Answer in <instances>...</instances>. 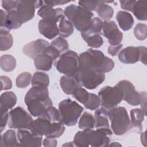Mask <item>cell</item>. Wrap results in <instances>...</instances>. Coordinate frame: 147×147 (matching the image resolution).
I'll return each instance as SVG.
<instances>
[{
    "instance_id": "obj_1",
    "label": "cell",
    "mask_w": 147,
    "mask_h": 147,
    "mask_svg": "<svg viewBox=\"0 0 147 147\" xmlns=\"http://www.w3.org/2000/svg\"><path fill=\"white\" fill-rule=\"evenodd\" d=\"M79 63V67H89L103 73L111 71L114 67L112 59L105 56L102 52L92 48L80 54Z\"/></svg>"
},
{
    "instance_id": "obj_2",
    "label": "cell",
    "mask_w": 147,
    "mask_h": 147,
    "mask_svg": "<svg viewBox=\"0 0 147 147\" xmlns=\"http://www.w3.org/2000/svg\"><path fill=\"white\" fill-rule=\"evenodd\" d=\"M29 130L37 136L56 138L63 134L65 127L61 122H52L42 117H39L33 121Z\"/></svg>"
},
{
    "instance_id": "obj_3",
    "label": "cell",
    "mask_w": 147,
    "mask_h": 147,
    "mask_svg": "<svg viewBox=\"0 0 147 147\" xmlns=\"http://www.w3.org/2000/svg\"><path fill=\"white\" fill-rule=\"evenodd\" d=\"M65 16L68 20L79 30L84 32L90 26L94 14L80 6L70 5L64 10Z\"/></svg>"
},
{
    "instance_id": "obj_4",
    "label": "cell",
    "mask_w": 147,
    "mask_h": 147,
    "mask_svg": "<svg viewBox=\"0 0 147 147\" xmlns=\"http://www.w3.org/2000/svg\"><path fill=\"white\" fill-rule=\"evenodd\" d=\"M84 109L76 102L66 99L59 104L60 121L64 125L71 126L75 125Z\"/></svg>"
},
{
    "instance_id": "obj_5",
    "label": "cell",
    "mask_w": 147,
    "mask_h": 147,
    "mask_svg": "<svg viewBox=\"0 0 147 147\" xmlns=\"http://www.w3.org/2000/svg\"><path fill=\"white\" fill-rule=\"evenodd\" d=\"M108 117L114 133L121 136L130 129V121L126 109L123 107H115L108 110Z\"/></svg>"
},
{
    "instance_id": "obj_6",
    "label": "cell",
    "mask_w": 147,
    "mask_h": 147,
    "mask_svg": "<svg viewBox=\"0 0 147 147\" xmlns=\"http://www.w3.org/2000/svg\"><path fill=\"white\" fill-rule=\"evenodd\" d=\"M74 76L80 85L89 90L95 88L105 79V73L89 67H79Z\"/></svg>"
},
{
    "instance_id": "obj_7",
    "label": "cell",
    "mask_w": 147,
    "mask_h": 147,
    "mask_svg": "<svg viewBox=\"0 0 147 147\" xmlns=\"http://www.w3.org/2000/svg\"><path fill=\"white\" fill-rule=\"evenodd\" d=\"M54 65L59 72L65 75L74 76L79 66V56L73 51H67L59 57Z\"/></svg>"
},
{
    "instance_id": "obj_8",
    "label": "cell",
    "mask_w": 147,
    "mask_h": 147,
    "mask_svg": "<svg viewBox=\"0 0 147 147\" xmlns=\"http://www.w3.org/2000/svg\"><path fill=\"white\" fill-rule=\"evenodd\" d=\"M33 120L32 116L21 107L10 111L7 125L11 129L29 130Z\"/></svg>"
},
{
    "instance_id": "obj_9",
    "label": "cell",
    "mask_w": 147,
    "mask_h": 147,
    "mask_svg": "<svg viewBox=\"0 0 147 147\" xmlns=\"http://www.w3.org/2000/svg\"><path fill=\"white\" fill-rule=\"evenodd\" d=\"M98 96L100 100L102 107L107 110L116 107L122 100V94L121 89L117 86H106L100 90Z\"/></svg>"
},
{
    "instance_id": "obj_10",
    "label": "cell",
    "mask_w": 147,
    "mask_h": 147,
    "mask_svg": "<svg viewBox=\"0 0 147 147\" xmlns=\"http://www.w3.org/2000/svg\"><path fill=\"white\" fill-rule=\"evenodd\" d=\"M43 5V1H18L16 10L24 24L33 18L35 9Z\"/></svg>"
},
{
    "instance_id": "obj_11",
    "label": "cell",
    "mask_w": 147,
    "mask_h": 147,
    "mask_svg": "<svg viewBox=\"0 0 147 147\" xmlns=\"http://www.w3.org/2000/svg\"><path fill=\"white\" fill-rule=\"evenodd\" d=\"M121 90L122 99L132 106H137L140 103L141 94L138 92L133 84L127 80L119 81L117 84Z\"/></svg>"
},
{
    "instance_id": "obj_12",
    "label": "cell",
    "mask_w": 147,
    "mask_h": 147,
    "mask_svg": "<svg viewBox=\"0 0 147 147\" xmlns=\"http://www.w3.org/2000/svg\"><path fill=\"white\" fill-rule=\"evenodd\" d=\"M103 23V35L107 38L109 43L111 45L120 44L123 38V34L118 29L115 22L108 21Z\"/></svg>"
},
{
    "instance_id": "obj_13",
    "label": "cell",
    "mask_w": 147,
    "mask_h": 147,
    "mask_svg": "<svg viewBox=\"0 0 147 147\" xmlns=\"http://www.w3.org/2000/svg\"><path fill=\"white\" fill-rule=\"evenodd\" d=\"M37 14L45 21L57 23L65 17L64 11L61 8L53 9V7L44 3L37 11Z\"/></svg>"
},
{
    "instance_id": "obj_14",
    "label": "cell",
    "mask_w": 147,
    "mask_h": 147,
    "mask_svg": "<svg viewBox=\"0 0 147 147\" xmlns=\"http://www.w3.org/2000/svg\"><path fill=\"white\" fill-rule=\"evenodd\" d=\"M17 138L21 146H41L42 137L32 133L26 129H18Z\"/></svg>"
},
{
    "instance_id": "obj_15",
    "label": "cell",
    "mask_w": 147,
    "mask_h": 147,
    "mask_svg": "<svg viewBox=\"0 0 147 147\" xmlns=\"http://www.w3.org/2000/svg\"><path fill=\"white\" fill-rule=\"evenodd\" d=\"M49 45V43L44 39H37L31 41L23 47L24 53L31 59H34L37 56L43 53L45 49Z\"/></svg>"
},
{
    "instance_id": "obj_16",
    "label": "cell",
    "mask_w": 147,
    "mask_h": 147,
    "mask_svg": "<svg viewBox=\"0 0 147 147\" xmlns=\"http://www.w3.org/2000/svg\"><path fill=\"white\" fill-rule=\"evenodd\" d=\"M90 145L92 147H104L109 146L110 138L109 136H111L108 132L96 129L88 130Z\"/></svg>"
},
{
    "instance_id": "obj_17",
    "label": "cell",
    "mask_w": 147,
    "mask_h": 147,
    "mask_svg": "<svg viewBox=\"0 0 147 147\" xmlns=\"http://www.w3.org/2000/svg\"><path fill=\"white\" fill-rule=\"evenodd\" d=\"M29 113L33 117H41L46 109L53 105L50 98L46 99H33L25 102Z\"/></svg>"
},
{
    "instance_id": "obj_18",
    "label": "cell",
    "mask_w": 147,
    "mask_h": 147,
    "mask_svg": "<svg viewBox=\"0 0 147 147\" xmlns=\"http://www.w3.org/2000/svg\"><path fill=\"white\" fill-rule=\"evenodd\" d=\"M94 127L96 129L103 130L108 132L111 135L112 131L110 129L108 121V111L107 109L101 107L96 109L94 114Z\"/></svg>"
},
{
    "instance_id": "obj_19",
    "label": "cell",
    "mask_w": 147,
    "mask_h": 147,
    "mask_svg": "<svg viewBox=\"0 0 147 147\" xmlns=\"http://www.w3.org/2000/svg\"><path fill=\"white\" fill-rule=\"evenodd\" d=\"M119 60L125 64H134L140 59V51L138 47H127L118 54Z\"/></svg>"
},
{
    "instance_id": "obj_20",
    "label": "cell",
    "mask_w": 147,
    "mask_h": 147,
    "mask_svg": "<svg viewBox=\"0 0 147 147\" xmlns=\"http://www.w3.org/2000/svg\"><path fill=\"white\" fill-rule=\"evenodd\" d=\"M38 27L40 33L49 40L57 36L59 33L57 23L49 22L42 19L40 20Z\"/></svg>"
},
{
    "instance_id": "obj_21",
    "label": "cell",
    "mask_w": 147,
    "mask_h": 147,
    "mask_svg": "<svg viewBox=\"0 0 147 147\" xmlns=\"http://www.w3.org/2000/svg\"><path fill=\"white\" fill-rule=\"evenodd\" d=\"M60 84L63 92L67 95H72L76 88L80 87V83L75 76L64 75L61 76Z\"/></svg>"
},
{
    "instance_id": "obj_22",
    "label": "cell",
    "mask_w": 147,
    "mask_h": 147,
    "mask_svg": "<svg viewBox=\"0 0 147 147\" xmlns=\"http://www.w3.org/2000/svg\"><path fill=\"white\" fill-rule=\"evenodd\" d=\"M22 24L17 10H15L7 12L5 20L1 25V27L10 31V30L18 29L21 26Z\"/></svg>"
},
{
    "instance_id": "obj_23",
    "label": "cell",
    "mask_w": 147,
    "mask_h": 147,
    "mask_svg": "<svg viewBox=\"0 0 147 147\" xmlns=\"http://www.w3.org/2000/svg\"><path fill=\"white\" fill-rule=\"evenodd\" d=\"M49 98V92L46 87H32L25 96V102L33 99H46Z\"/></svg>"
},
{
    "instance_id": "obj_24",
    "label": "cell",
    "mask_w": 147,
    "mask_h": 147,
    "mask_svg": "<svg viewBox=\"0 0 147 147\" xmlns=\"http://www.w3.org/2000/svg\"><path fill=\"white\" fill-rule=\"evenodd\" d=\"M131 119L130 129H135L138 133L142 130V122L144 119L145 114L142 110L140 109H134L130 110Z\"/></svg>"
},
{
    "instance_id": "obj_25",
    "label": "cell",
    "mask_w": 147,
    "mask_h": 147,
    "mask_svg": "<svg viewBox=\"0 0 147 147\" xmlns=\"http://www.w3.org/2000/svg\"><path fill=\"white\" fill-rule=\"evenodd\" d=\"M116 18L119 27L124 31L130 30L134 24V19L133 16L131 14L126 11H118L117 14Z\"/></svg>"
},
{
    "instance_id": "obj_26",
    "label": "cell",
    "mask_w": 147,
    "mask_h": 147,
    "mask_svg": "<svg viewBox=\"0 0 147 147\" xmlns=\"http://www.w3.org/2000/svg\"><path fill=\"white\" fill-rule=\"evenodd\" d=\"M1 147H14L21 146L18 142L15 131L8 130L1 135L0 140Z\"/></svg>"
},
{
    "instance_id": "obj_27",
    "label": "cell",
    "mask_w": 147,
    "mask_h": 147,
    "mask_svg": "<svg viewBox=\"0 0 147 147\" xmlns=\"http://www.w3.org/2000/svg\"><path fill=\"white\" fill-rule=\"evenodd\" d=\"M95 11L98 13L99 17L105 21L110 20L114 14L113 7L105 3V1H99Z\"/></svg>"
},
{
    "instance_id": "obj_28",
    "label": "cell",
    "mask_w": 147,
    "mask_h": 147,
    "mask_svg": "<svg viewBox=\"0 0 147 147\" xmlns=\"http://www.w3.org/2000/svg\"><path fill=\"white\" fill-rule=\"evenodd\" d=\"M53 60L45 53H41L34 59V63L37 69L48 71L52 68Z\"/></svg>"
},
{
    "instance_id": "obj_29",
    "label": "cell",
    "mask_w": 147,
    "mask_h": 147,
    "mask_svg": "<svg viewBox=\"0 0 147 147\" xmlns=\"http://www.w3.org/2000/svg\"><path fill=\"white\" fill-rule=\"evenodd\" d=\"M131 12L138 20L146 21L147 20V1H136Z\"/></svg>"
},
{
    "instance_id": "obj_30",
    "label": "cell",
    "mask_w": 147,
    "mask_h": 147,
    "mask_svg": "<svg viewBox=\"0 0 147 147\" xmlns=\"http://www.w3.org/2000/svg\"><path fill=\"white\" fill-rule=\"evenodd\" d=\"M13 43L12 35L9 30L1 28L0 32V49L1 51H5L11 48Z\"/></svg>"
},
{
    "instance_id": "obj_31",
    "label": "cell",
    "mask_w": 147,
    "mask_h": 147,
    "mask_svg": "<svg viewBox=\"0 0 147 147\" xmlns=\"http://www.w3.org/2000/svg\"><path fill=\"white\" fill-rule=\"evenodd\" d=\"M103 21L98 17H95L92 19L88 29L81 32L82 36H88L95 34H101L103 29Z\"/></svg>"
},
{
    "instance_id": "obj_32",
    "label": "cell",
    "mask_w": 147,
    "mask_h": 147,
    "mask_svg": "<svg viewBox=\"0 0 147 147\" xmlns=\"http://www.w3.org/2000/svg\"><path fill=\"white\" fill-rule=\"evenodd\" d=\"M16 95L12 91H7L2 93L0 98V105L7 109H12L17 103Z\"/></svg>"
},
{
    "instance_id": "obj_33",
    "label": "cell",
    "mask_w": 147,
    "mask_h": 147,
    "mask_svg": "<svg viewBox=\"0 0 147 147\" xmlns=\"http://www.w3.org/2000/svg\"><path fill=\"white\" fill-rule=\"evenodd\" d=\"M32 87H46L49 84V78L48 75L42 72H36L32 76L31 80Z\"/></svg>"
},
{
    "instance_id": "obj_34",
    "label": "cell",
    "mask_w": 147,
    "mask_h": 147,
    "mask_svg": "<svg viewBox=\"0 0 147 147\" xmlns=\"http://www.w3.org/2000/svg\"><path fill=\"white\" fill-rule=\"evenodd\" d=\"M0 65L1 69L5 72H11L16 68V59L10 55H2L0 58Z\"/></svg>"
},
{
    "instance_id": "obj_35",
    "label": "cell",
    "mask_w": 147,
    "mask_h": 147,
    "mask_svg": "<svg viewBox=\"0 0 147 147\" xmlns=\"http://www.w3.org/2000/svg\"><path fill=\"white\" fill-rule=\"evenodd\" d=\"M74 25L69 21L65 19V18H62L59 25V34L63 38L68 37L72 34L74 32Z\"/></svg>"
},
{
    "instance_id": "obj_36",
    "label": "cell",
    "mask_w": 147,
    "mask_h": 147,
    "mask_svg": "<svg viewBox=\"0 0 147 147\" xmlns=\"http://www.w3.org/2000/svg\"><path fill=\"white\" fill-rule=\"evenodd\" d=\"M75 146L79 147H88L90 145V140L88 130L78 131L74 138Z\"/></svg>"
},
{
    "instance_id": "obj_37",
    "label": "cell",
    "mask_w": 147,
    "mask_h": 147,
    "mask_svg": "<svg viewBox=\"0 0 147 147\" xmlns=\"http://www.w3.org/2000/svg\"><path fill=\"white\" fill-rule=\"evenodd\" d=\"M78 124L80 129H93L94 127V118L91 113L85 111L81 117Z\"/></svg>"
},
{
    "instance_id": "obj_38",
    "label": "cell",
    "mask_w": 147,
    "mask_h": 147,
    "mask_svg": "<svg viewBox=\"0 0 147 147\" xmlns=\"http://www.w3.org/2000/svg\"><path fill=\"white\" fill-rule=\"evenodd\" d=\"M82 38L87 42L89 47L97 48L102 45L103 43V38L100 34H95L88 36H82Z\"/></svg>"
},
{
    "instance_id": "obj_39",
    "label": "cell",
    "mask_w": 147,
    "mask_h": 147,
    "mask_svg": "<svg viewBox=\"0 0 147 147\" xmlns=\"http://www.w3.org/2000/svg\"><path fill=\"white\" fill-rule=\"evenodd\" d=\"M42 117L49 120L52 122H61L59 110L52 106L48 107L44 112Z\"/></svg>"
},
{
    "instance_id": "obj_40",
    "label": "cell",
    "mask_w": 147,
    "mask_h": 147,
    "mask_svg": "<svg viewBox=\"0 0 147 147\" xmlns=\"http://www.w3.org/2000/svg\"><path fill=\"white\" fill-rule=\"evenodd\" d=\"M32 80V75L28 72L20 74L16 79V86L17 87L22 88L28 87Z\"/></svg>"
},
{
    "instance_id": "obj_41",
    "label": "cell",
    "mask_w": 147,
    "mask_h": 147,
    "mask_svg": "<svg viewBox=\"0 0 147 147\" xmlns=\"http://www.w3.org/2000/svg\"><path fill=\"white\" fill-rule=\"evenodd\" d=\"M84 107L91 110L97 109L100 105V100L98 96L94 94L90 93L87 101L83 105Z\"/></svg>"
},
{
    "instance_id": "obj_42",
    "label": "cell",
    "mask_w": 147,
    "mask_h": 147,
    "mask_svg": "<svg viewBox=\"0 0 147 147\" xmlns=\"http://www.w3.org/2000/svg\"><path fill=\"white\" fill-rule=\"evenodd\" d=\"M90 93L87 92L84 88L79 87L74 91L72 95L80 103L84 105L88 100L89 98Z\"/></svg>"
},
{
    "instance_id": "obj_43",
    "label": "cell",
    "mask_w": 147,
    "mask_h": 147,
    "mask_svg": "<svg viewBox=\"0 0 147 147\" xmlns=\"http://www.w3.org/2000/svg\"><path fill=\"white\" fill-rule=\"evenodd\" d=\"M51 45L56 48L60 53L67 51L68 48V44L67 40L61 37L56 38L51 42Z\"/></svg>"
},
{
    "instance_id": "obj_44",
    "label": "cell",
    "mask_w": 147,
    "mask_h": 147,
    "mask_svg": "<svg viewBox=\"0 0 147 147\" xmlns=\"http://www.w3.org/2000/svg\"><path fill=\"white\" fill-rule=\"evenodd\" d=\"M134 34L139 40H144L147 37V26L145 24L139 23L134 29Z\"/></svg>"
},
{
    "instance_id": "obj_45",
    "label": "cell",
    "mask_w": 147,
    "mask_h": 147,
    "mask_svg": "<svg viewBox=\"0 0 147 147\" xmlns=\"http://www.w3.org/2000/svg\"><path fill=\"white\" fill-rule=\"evenodd\" d=\"M43 53L49 56L53 60H56L60 55V52L51 45H49L45 49Z\"/></svg>"
},
{
    "instance_id": "obj_46",
    "label": "cell",
    "mask_w": 147,
    "mask_h": 147,
    "mask_svg": "<svg viewBox=\"0 0 147 147\" xmlns=\"http://www.w3.org/2000/svg\"><path fill=\"white\" fill-rule=\"evenodd\" d=\"M1 109V131L2 132L4 128L6 126V125L8 121L9 118V113L7 108L3 106H0Z\"/></svg>"
},
{
    "instance_id": "obj_47",
    "label": "cell",
    "mask_w": 147,
    "mask_h": 147,
    "mask_svg": "<svg viewBox=\"0 0 147 147\" xmlns=\"http://www.w3.org/2000/svg\"><path fill=\"white\" fill-rule=\"evenodd\" d=\"M99 3V1H79L78 3L79 6L83 7L85 9L89 11H92L95 10L97 5Z\"/></svg>"
},
{
    "instance_id": "obj_48",
    "label": "cell",
    "mask_w": 147,
    "mask_h": 147,
    "mask_svg": "<svg viewBox=\"0 0 147 147\" xmlns=\"http://www.w3.org/2000/svg\"><path fill=\"white\" fill-rule=\"evenodd\" d=\"M2 6L7 12L17 10L18 1H11V0H5L2 1Z\"/></svg>"
},
{
    "instance_id": "obj_49",
    "label": "cell",
    "mask_w": 147,
    "mask_h": 147,
    "mask_svg": "<svg viewBox=\"0 0 147 147\" xmlns=\"http://www.w3.org/2000/svg\"><path fill=\"white\" fill-rule=\"evenodd\" d=\"M1 87V90H6L12 87V82L11 79L6 76H1L0 77Z\"/></svg>"
},
{
    "instance_id": "obj_50",
    "label": "cell",
    "mask_w": 147,
    "mask_h": 147,
    "mask_svg": "<svg viewBox=\"0 0 147 147\" xmlns=\"http://www.w3.org/2000/svg\"><path fill=\"white\" fill-rule=\"evenodd\" d=\"M136 1H132V0H127V1H119L121 7L122 9L131 11L133 5H134Z\"/></svg>"
},
{
    "instance_id": "obj_51",
    "label": "cell",
    "mask_w": 147,
    "mask_h": 147,
    "mask_svg": "<svg viewBox=\"0 0 147 147\" xmlns=\"http://www.w3.org/2000/svg\"><path fill=\"white\" fill-rule=\"evenodd\" d=\"M122 48V44H120L117 45H110L108 48V53L113 56H116L118 53L121 50Z\"/></svg>"
},
{
    "instance_id": "obj_52",
    "label": "cell",
    "mask_w": 147,
    "mask_h": 147,
    "mask_svg": "<svg viewBox=\"0 0 147 147\" xmlns=\"http://www.w3.org/2000/svg\"><path fill=\"white\" fill-rule=\"evenodd\" d=\"M57 144V141L55 138L47 137L43 141V145L46 147H55Z\"/></svg>"
},
{
    "instance_id": "obj_53",
    "label": "cell",
    "mask_w": 147,
    "mask_h": 147,
    "mask_svg": "<svg viewBox=\"0 0 147 147\" xmlns=\"http://www.w3.org/2000/svg\"><path fill=\"white\" fill-rule=\"evenodd\" d=\"M141 94V109L144 112V114L146 115V92H142Z\"/></svg>"
},
{
    "instance_id": "obj_54",
    "label": "cell",
    "mask_w": 147,
    "mask_h": 147,
    "mask_svg": "<svg viewBox=\"0 0 147 147\" xmlns=\"http://www.w3.org/2000/svg\"><path fill=\"white\" fill-rule=\"evenodd\" d=\"M44 3L50 6H55L57 5H62L65 3L69 2L68 1H64V0H51V1H43Z\"/></svg>"
},
{
    "instance_id": "obj_55",
    "label": "cell",
    "mask_w": 147,
    "mask_h": 147,
    "mask_svg": "<svg viewBox=\"0 0 147 147\" xmlns=\"http://www.w3.org/2000/svg\"><path fill=\"white\" fill-rule=\"evenodd\" d=\"M140 51V59L144 64H146V48L145 47H138Z\"/></svg>"
},
{
    "instance_id": "obj_56",
    "label": "cell",
    "mask_w": 147,
    "mask_h": 147,
    "mask_svg": "<svg viewBox=\"0 0 147 147\" xmlns=\"http://www.w3.org/2000/svg\"><path fill=\"white\" fill-rule=\"evenodd\" d=\"M6 14H7V12L3 11L2 9L1 10V25L3 23L6 18Z\"/></svg>"
},
{
    "instance_id": "obj_57",
    "label": "cell",
    "mask_w": 147,
    "mask_h": 147,
    "mask_svg": "<svg viewBox=\"0 0 147 147\" xmlns=\"http://www.w3.org/2000/svg\"><path fill=\"white\" fill-rule=\"evenodd\" d=\"M145 137H146L145 132L142 133L141 136V141L142 144H143L144 146H145V143H146V138H145Z\"/></svg>"
},
{
    "instance_id": "obj_58",
    "label": "cell",
    "mask_w": 147,
    "mask_h": 147,
    "mask_svg": "<svg viewBox=\"0 0 147 147\" xmlns=\"http://www.w3.org/2000/svg\"><path fill=\"white\" fill-rule=\"evenodd\" d=\"M75 146V145H74V142H67V143H65V144H63V146Z\"/></svg>"
},
{
    "instance_id": "obj_59",
    "label": "cell",
    "mask_w": 147,
    "mask_h": 147,
    "mask_svg": "<svg viewBox=\"0 0 147 147\" xmlns=\"http://www.w3.org/2000/svg\"><path fill=\"white\" fill-rule=\"evenodd\" d=\"M110 145H110H111V146H113V145H115H115H118V146H119V145H120L119 144H118L117 142H115V143L113 142L112 144H110V145Z\"/></svg>"
}]
</instances>
